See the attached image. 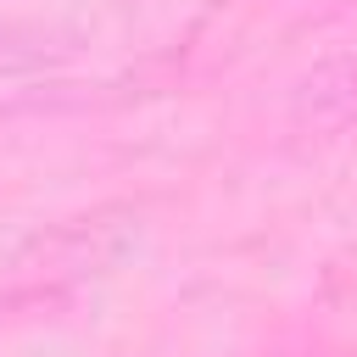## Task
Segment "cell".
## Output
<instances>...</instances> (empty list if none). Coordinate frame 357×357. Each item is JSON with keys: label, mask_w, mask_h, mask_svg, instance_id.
<instances>
[]
</instances>
